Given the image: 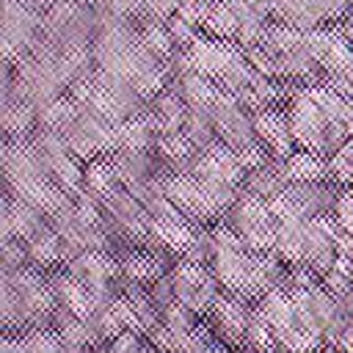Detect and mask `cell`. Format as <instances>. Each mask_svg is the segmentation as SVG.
<instances>
[{
  "mask_svg": "<svg viewBox=\"0 0 353 353\" xmlns=\"http://www.w3.org/2000/svg\"><path fill=\"white\" fill-rule=\"evenodd\" d=\"M251 301L234 295V292H221L212 303V309L207 312V325L215 331V336L229 345L232 350L234 347H243L245 345V325H248V317H251V309L248 306Z\"/></svg>",
  "mask_w": 353,
  "mask_h": 353,
  "instance_id": "2",
  "label": "cell"
},
{
  "mask_svg": "<svg viewBox=\"0 0 353 353\" xmlns=\"http://www.w3.org/2000/svg\"><path fill=\"white\" fill-rule=\"evenodd\" d=\"M168 276H171L176 301L185 303L188 309H193L199 317H207V312L212 309L215 298L221 295V284H218V279L212 276V270L182 256V259L168 270Z\"/></svg>",
  "mask_w": 353,
  "mask_h": 353,
  "instance_id": "1",
  "label": "cell"
},
{
  "mask_svg": "<svg viewBox=\"0 0 353 353\" xmlns=\"http://www.w3.org/2000/svg\"><path fill=\"white\" fill-rule=\"evenodd\" d=\"M254 132L259 138V143L270 152L273 160H284L295 152V141L290 132V121H287V110L273 108H262L254 110Z\"/></svg>",
  "mask_w": 353,
  "mask_h": 353,
  "instance_id": "3",
  "label": "cell"
},
{
  "mask_svg": "<svg viewBox=\"0 0 353 353\" xmlns=\"http://www.w3.org/2000/svg\"><path fill=\"white\" fill-rule=\"evenodd\" d=\"M281 171L290 185L325 182L328 179V157H323L312 149H295L290 157L281 160Z\"/></svg>",
  "mask_w": 353,
  "mask_h": 353,
  "instance_id": "4",
  "label": "cell"
},
{
  "mask_svg": "<svg viewBox=\"0 0 353 353\" xmlns=\"http://www.w3.org/2000/svg\"><path fill=\"white\" fill-rule=\"evenodd\" d=\"M320 353H345V350H342V347H336V345H325Z\"/></svg>",
  "mask_w": 353,
  "mask_h": 353,
  "instance_id": "6",
  "label": "cell"
},
{
  "mask_svg": "<svg viewBox=\"0 0 353 353\" xmlns=\"http://www.w3.org/2000/svg\"><path fill=\"white\" fill-rule=\"evenodd\" d=\"M331 215L336 218V223H339V229H342V232L353 234V190H350V188L339 193V199H336V204H334V212H331Z\"/></svg>",
  "mask_w": 353,
  "mask_h": 353,
  "instance_id": "5",
  "label": "cell"
},
{
  "mask_svg": "<svg viewBox=\"0 0 353 353\" xmlns=\"http://www.w3.org/2000/svg\"><path fill=\"white\" fill-rule=\"evenodd\" d=\"M273 353H284V350H273Z\"/></svg>",
  "mask_w": 353,
  "mask_h": 353,
  "instance_id": "7",
  "label": "cell"
}]
</instances>
